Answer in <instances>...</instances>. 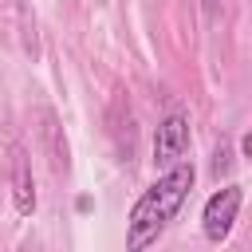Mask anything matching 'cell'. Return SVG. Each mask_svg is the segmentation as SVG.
Segmentation results:
<instances>
[{
	"label": "cell",
	"mask_w": 252,
	"mask_h": 252,
	"mask_svg": "<svg viewBox=\"0 0 252 252\" xmlns=\"http://www.w3.org/2000/svg\"><path fill=\"white\" fill-rule=\"evenodd\" d=\"M193 181H197L193 161H177V165L161 169L150 189H142V197L134 201V209L126 217V252H146L161 240V232L185 205Z\"/></svg>",
	"instance_id": "cell-1"
},
{
	"label": "cell",
	"mask_w": 252,
	"mask_h": 252,
	"mask_svg": "<svg viewBox=\"0 0 252 252\" xmlns=\"http://www.w3.org/2000/svg\"><path fill=\"white\" fill-rule=\"evenodd\" d=\"M240 205H244V189H240V185H220V189L205 201L201 228H205V240H209V244H224V240H228Z\"/></svg>",
	"instance_id": "cell-2"
},
{
	"label": "cell",
	"mask_w": 252,
	"mask_h": 252,
	"mask_svg": "<svg viewBox=\"0 0 252 252\" xmlns=\"http://www.w3.org/2000/svg\"><path fill=\"white\" fill-rule=\"evenodd\" d=\"M185 154H189V118L181 110H173L154 130V165H158V173L185 161Z\"/></svg>",
	"instance_id": "cell-3"
},
{
	"label": "cell",
	"mask_w": 252,
	"mask_h": 252,
	"mask_svg": "<svg viewBox=\"0 0 252 252\" xmlns=\"http://www.w3.org/2000/svg\"><path fill=\"white\" fill-rule=\"evenodd\" d=\"M12 201L20 217L35 213V177H32V158L24 146H12Z\"/></svg>",
	"instance_id": "cell-4"
},
{
	"label": "cell",
	"mask_w": 252,
	"mask_h": 252,
	"mask_svg": "<svg viewBox=\"0 0 252 252\" xmlns=\"http://www.w3.org/2000/svg\"><path fill=\"white\" fill-rule=\"evenodd\" d=\"M228 165H232V146H228V142H220V146L213 150V173L220 177V173H228Z\"/></svg>",
	"instance_id": "cell-5"
},
{
	"label": "cell",
	"mask_w": 252,
	"mask_h": 252,
	"mask_svg": "<svg viewBox=\"0 0 252 252\" xmlns=\"http://www.w3.org/2000/svg\"><path fill=\"white\" fill-rule=\"evenodd\" d=\"M240 154H244V158H252V134H244V138H240Z\"/></svg>",
	"instance_id": "cell-6"
},
{
	"label": "cell",
	"mask_w": 252,
	"mask_h": 252,
	"mask_svg": "<svg viewBox=\"0 0 252 252\" xmlns=\"http://www.w3.org/2000/svg\"><path fill=\"white\" fill-rule=\"evenodd\" d=\"M220 4H224V0H205V12H209V16H213V12H217V8H220Z\"/></svg>",
	"instance_id": "cell-7"
}]
</instances>
